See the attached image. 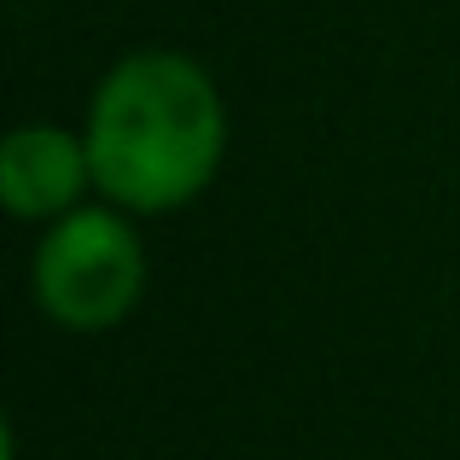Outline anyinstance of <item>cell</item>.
I'll use <instances>...</instances> for the list:
<instances>
[{"mask_svg": "<svg viewBox=\"0 0 460 460\" xmlns=\"http://www.w3.org/2000/svg\"><path fill=\"white\" fill-rule=\"evenodd\" d=\"M93 187L128 216L192 204L227 157V105L199 58L140 47L117 58L88 105Z\"/></svg>", "mask_w": 460, "mask_h": 460, "instance_id": "1", "label": "cell"}, {"mask_svg": "<svg viewBox=\"0 0 460 460\" xmlns=\"http://www.w3.org/2000/svg\"><path fill=\"white\" fill-rule=\"evenodd\" d=\"M30 292L35 309L65 332H111L135 314L146 292V245H140L128 210L117 204H76L30 257Z\"/></svg>", "mask_w": 460, "mask_h": 460, "instance_id": "2", "label": "cell"}, {"mask_svg": "<svg viewBox=\"0 0 460 460\" xmlns=\"http://www.w3.org/2000/svg\"><path fill=\"white\" fill-rule=\"evenodd\" d=\"M93 187L88 135L58 123H18L0 146V204L18 222H58Z\"/></svg>", "mask_w": 460, "mask_h": 460, "instance_id": "3", "label": "cell"}]
</instances>
